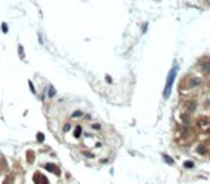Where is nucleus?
Here are the masks:
<instances>
[{
	"mask_svg": "<svg viewBox=\"0 0 210 184\" xmlns=\"http://www.w3.org/2000/svg\"><path fill=\"white\" fill-rule=\"evenodd\" d=\"M177 70H179L177 64H174V66L172 67V70L169 71V76H167V80H166V86H164V90H163V96H164L166 99L169 97L170 93H172V86H173V83H174Z\"/></svg>",
	"mask_w": 210,
	"mask_h": 184,
	"instance_id": "f257e3e1",
	"label": "nucleus"
},
{
	"mask_svg": "<svg viewBox=\"0 0 210 184\" xmlns=\"http://www.w3.org/2000/svg\"><path fill=\"white\" fill-rule=\"evenodd\" d=\"M200 84H202V79H200V77H194V76L189 77V84L187 86L190 87V89L197 87V86H200Z\"/></svg>",
	"mask_w": 210,
	"mask_h": 184,
	"instance_id": "f03ea898",
	"label": "nucleus"
},
{
	"mask_svg": "<svg viewBox=\"0 0 210 184\" xmlns=\"http://www.w3.org/2000/svg\"><path fill=\"white\" fill-rule=\"evenodd\" d=\"M34 183L36 184H49L47 179L44 176H42V174H34Z\"/></svg>",
	"mask_w": 210,
	"mask_h": 184,
	"instance_id": "7ed1b4c3",
	"label": "nucleus"
},
{
	"mask_svg": "<svg viewBox=\"0 0 210 184\" xmlns=\"http://www.w3.org/2000/svg\"><path fill=\"white\" fill-rule=\"evenodd\" d=\"M186 110L189 111V113H193L194 110H196V101H187L186 103Z\"/></svg>",
	"mask_w": 210,
	"mask_h": 184,
	"instance_id": "20e7f679",
	"label": "nucleus"
},
{
	"mask_svg": "<svg viewBox=\"0 0 210 184\" xmlns=\"http://www.w3.org/2000/svg\"><path fill=\"white\" fill-rule=\"evenodd\" d=\"M182 121L184 123V124H190L191 119H190V114L186 113V114H182Z\"/></svg>",
	"mask_w": 210,
	"mask_h": 184,
	"instance_id": "39448f33",
	"label": "nucleus"
},
{
	"mask_svg": "<svg viewBox=\"0 0 210 184\" xmlns=\"http://www.w3.org/2000/svg\"><path fill=\"white\" fill-rule=\"evenodd\" d=\"M44 168L49 170V171H53V173H59L57 167H56V165H53V164H46V165H44Z\"/></svg>",
	"mask_w": 210,
	"mask_h": 184,
	"instance_id": "423d86ee",
	"label": "nucleus"
},
{
	"mask_svg": "<svg viewBox=\"0 0 210 184\" xmlns=\"http://www.w3.org/2000/svg\"><path fill=\"white\" fill-rule=\"evenodd\" d=\"M163 160L166 163H169V164H174V160H173L170 156H166V154H163Z\"/></svg>",
	"mask_w": 210,
	"mask_h": 184,
	"instance_id": "0eeeda50",
	"label": "nucleus"
},
{
	"mask_svg": "<svg viewBox=\"0 0 210 184\" xmlns=\"http://www.w3.org/2000/svg\"><path fill=\"white\" fill-rule=\"evenodd\" d=\"M53 96H56V90L53 86H49V97H53Z\"/></svg>",
	"mask_w": 210,
	"mask_h": 184,
	"instance_id": "6e6552de",
	"label": "nucleus"
},
{
	"mask_svg": "<svg viewBox=\"0 0 210 184\" xmlns=\"http://www.w3.org/2000/svg\"><path fill=\"white\" fill-rule=\"evenodd\" d=\"M184 167H186V168H193L194 167V163L187 160V161H184Z\"/></svg>",
	"mask_w": 210,
	"mask_h": 184,
	"instance_id": "1a4fd4ad",
	"label": "nucleus"
},
{
	"mask_svg": "<svg viewBox=\"0 0 210 184\" xmlns=\"http://www.w3.org/2000/svg\"><path fill=\"white\" fill-rule=\"evenodd\" d=\"M197 153H199V154H205V153H206V147L205 146H199V147H197Z\"/></svg>",
	"mask_w": 210,
	"mask_h": 184,
	"instance_id": "9d476101",
	"label": "nucleus"
},
{
	"mask_svg": "<svg viewBox=\"0 0 210 184\" xmlns=\"http://www.w3.org/2000/svg\"><path fill=\"white\" fill-rule=\"evenodd\" d=\"M80 133H81V127H76V131H74V136H76V137H79V136H80Z\"/></svg>",
	"mask_w": 210,
	"mask_h": 184,
	"instance_id": "9b49d317",
	"label": "nucleus"
},
{
	"mask_svg": "<svg viewBox=\"0 0 210 184\" xmlns=\"http://www.w3.org/2000/svg\"><path fill=\"white\" fill-rule=\"evenodd\" d=\"M37 140H39V141H40V143H42V141H43V140H44V136H43V134H42V133H39V134H37Z\"/></svg>",
	"mask_w": 210,
	"mask_h": 184,
	"instance_id": "f8f14e48",
	"label": "nucleus"
},
{
	"mask_svg": "<svg viewBox=\"0 0 210 184\" xmlns=\"http://www.w3.org/2000/svg\"><path fill=\"white\" fill-rule=\"evenodd\" d=\"M80 116H83L81 111H76V113H73V117H80Z\"/></svg>",
	"mask_w": 210,
	"mask_h": 184,
	"instance_id": "ddd939ff",
	"label": "nucleus"
},
{
	"mask_svg": "<svg viewBox=\"0 0 210 184\" xmlns=\"http://www.w3.org/2000/svg\"><path fill=\"white\" fill-rule=\"evenodd\" d=\"M92 128H94V130H100L102 126H100V124H94V126H92Z\"/></svg>",
	"mask_w": 210,
	"mask_h": 184,
	"instance_id": "4468645a",
	"label": "nucleus"
},
{
	"mask_svg": "<svg viewBox=\"0 0 210 184\" xmlns=\"http://www.w3.org/2000/svg\"><path fill=\"white\" fill-rule=\"evenodd\" d=\"M19 53H20V57L23 59V47L22 46H19Z\"/></svg>",
	"mask_w": 210,
	"mask_h": 184,
	"instance_id": "2eb2a0df",
	"label": "nucleus"
},
{
	"mask_svg": "<svg viewBox=\"0 0 210 184\" xmlns=\"http://www.w3.org/2000/svg\"><path fill=\"white\" fill-rule=\"evenodd\" d=\"M2 27H3V32H7V24H4V23H3V24H2Z\"/></svg>",
	"mask_w": 210,
	"mask_h": 184,
	"instance_id": "dca6fc26",
	"label": "nucleus"
},
{
	"mask_svg": "<svg viewBox=\"0 0 210 184\" xmlns=\"http://www.w3.org/2000/svg\"><path fill=\"white\" fill-rule=\"evenodd\" d=\"M69 128H70V124H66L65 126V131H69Z\"/></svg>",
	"mask_w": 210,
	"mask_h": 184,
	"instance_id": "f3484780",
	"label": "nucleus"
}]
</instances>
